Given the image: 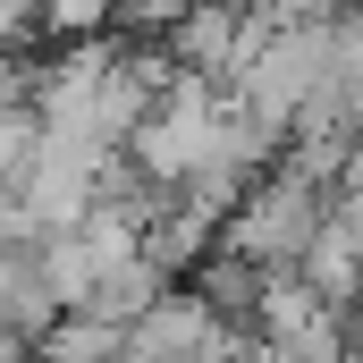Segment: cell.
<instances>
[{"mask_svg":"<svg viewBox=\"0 0 363 363\" xmlns=\"http://www.w3.org/2000/svg\"><path fill=\"white\" fill-rule=\"evenodd\" d=\"M304 220H313V211H304V194H296V186H279L271 203L254 211V245H262V254H304V237H313Z\"/></svg>","mask_w":363,"mask_h":363,"instance_id":"obj_1","label":"cell"},{"mask_svg":"<svg viewBox=\"0 0 363 363\" xmlns=\"http://www.w3.org/2000/svg\"><path fill=\"white\" fill-rule=\"evenodd\" d=\"M51 355H60V363H101V355H110V330H68Z\"/></svg>","mask_w":363,"mask_h":363,"instance_id":"obj_2","label":"cell"},{"mask_svg":"<svg viewBox=\"0 0 363 363\" xmlns=\"http://www.w3.org/2000/svg\"><path fill=\"white\" fill-rule=\"evenodd\" d=\"M51 17L60 26H85V17H101V0H51Z\"/></svg>","mask_w":363,"mask_h":363,"instance_id":"obj_3","label":"cell"},{"mask_svg":"<svg viewBox=\"0 0 363 363\" xmlns=\"http://www.w3.org/2000/svg\"><path fill=\"white\" fill-rule=\"evenodd\" d=\"M135 9H144V17H178L186 0H135Z\"/></svg>","mask_w":363,"mask_h":363,"instance_id":"obj_4","label":"cell"},{"mask_svg":"<svg viewBox=\"0 0 363 363\" xmlns=\"http://www.w3.org/2000/svg\"><path fill=\"white\" fill-rule=\"evenodd\" d=\"M17 17H26V0H0V26H17Z\"/></svg>","mask_w":363,"mask_h":363,"instance_id":"obj_5","label":"cell"}]
</instances>
